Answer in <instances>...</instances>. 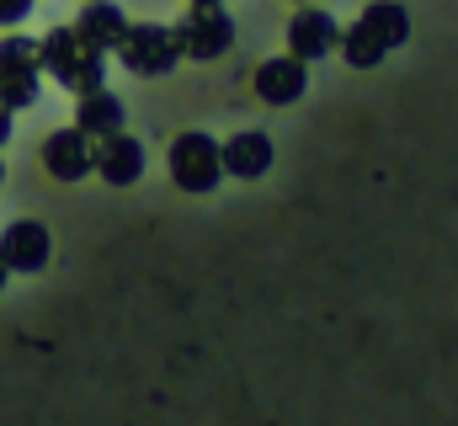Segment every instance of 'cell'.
Segmentation results:
<instances>
[{"instance_id":"1","label":"cell","mask_w":458,"mask_h":426,"mask_svg":"<svg viewBox=\"0 0 458 426\" xmlns=\"http://www.w3.org/2000/svg\"><path fill=\"white\" fill-rule=\"evenodd\" d=\"M38 59H43V70H48L64 91H75V97H91V91H102V81H107V54L91 48L75 27L48 32V38L38 43Z\"/></svg>"},{"instance_id":"2","label":"cell","mask_w":458,"mask_h":426,"mask_svg":"<svg viewBox=\"0 0 458 426\" xmlns=\"http://www.w3.org/2000/svg\"><path fill=\"white\" fill-rule=\"evenodd\" d=\"M165 166H171V182H176L182 192L208 198V192L219 187V176H225V149H219L214 133H198V128H192V133H176V139H171Z\"/></svg>"},{"instance_id":"3","label":"cell","mask_w":458,"mask_h":426,"mask_svg":"<svg viewBox=\"0 0 458 426\" xmlns=\"http://www.w3.org/2000/svg\"><path fill=\"white\" fill-rule=\"evenodd\" d=\"M117 59L128 75H144V81H160L182 64V43H176V27L165 21H133L128 38L117 43Z\"/></svg>"},{"instance_id":"4","label":"cell","mask_w":458,"mask_h":426,"mask_svg":"<svg viewBox=\"0 0 458 426\" xmlns=\"http://www.w3.org/2000/svg\"><path fill=\"white\" fill-rule=\"evenodd\" d=\"M176 43H182V59H225L234 48V16L225 5H192L182 21H176Z\"/></svg>"},{"instance_id":"5","label":"cell","mask_w":458,"mask_h":426,"mask_svg":"<svg viewBox=\"0 0 458 426\" xmlns=\"http://www.w3.org/2000/svg\"><path fill=\"white\" fill-rule=\"evenodd\" d=\"M38 43L32 38H5L0 43V106H32L38 102Z\"/></svg>"},{"instance_id":"6","label":"cell","mask_w":458,"mask_h":426,"mask_svg":"<svg viewBox=\"0 0 458 426\" xmlns=\"http://www.w3.org/2000/svg\"><path fill=\"white\" fill-rule=\"evenodd\" d=\"M342 32L346 27L331 16V11L304 5V11H293V21H288V59H299V64L331 59V54L342 48Z\"/></svg>"},{"instance_id":"7","label":"cell","mask_w":458,"mask_h":426,"mask_svg":"<svg viewBox=\"0 0 458 426\" xmlns=\"http://www.w3.org/2000/svg\"><path fill=\"white\" fill-rule=\"evenodd\" d=\"M250 91L267 106H293L310 91V70H304L299 59H288V54H283V59H261L256 75H250Z\"/></svg>"},{"instance_id":"8","label":"cell","mask_w":458,"mask_h":426,"mask_svg":"<svg viewBox=\"0 0 458 426\" xmlns=\"http://www.w3.org/2000/svg\"><path fill=\"white\" fill-rule=\"evenodd\" d=\"M43 166H48V176H59V182H81V176L97 171V144H91L81 128H59V133H48V144H43Z\"/></svg>"},{"instance_id":"9","label":"cell","mask_w":458,"mask_h":426,"mask_svg":"<svg viewBox=\"0 0 458 426\" xmlns=\"http://www.w3.org/2000/svg\"><path fill=\"white\" fill-rule=\"evenodd\" d=\"M0 261H5V272H43L48 267V229L38 218H16L0 234Z\"/></svg>"},{"instance_id":"10","label":"cell","mask_w":458,"mask_h":426,"mask_svg":"<svg viewBox=\"0 0 458 426\" xmlns=\"http://www.w3.org/2000/svg\"><path fill=\"white\" fill-rule=\"evenodd\" d=\"M97 176H102L107 187H133V182L144 176V144H139L133 133L102 139V144H97Z\"/></svg>"},{"instance_id":"11","label":"cell","mask_w":458,"mask_h":426,"mask_svg":"<svg viewBox=\"0 0 458 426\" xmlns=\"http://www.w3.org/2000/svg\"><path fill=\"white\" fill-rule=\"evenodd\" d=\"M219 149H225V176L256 182V176H267V171H272V139H267V133H256V128H245V133L225 139Z\"/></svg>"},{"instance_id":"12","label":"cell","mask_w":458,"mask_h":426,"mask_svg":"<svg viewBox=\"0 0 458 426\" xmlns=\"http://www.w3.org/2000/svg\"><path fill=\"white\" fill-rule=\"evenodd\" d=\"M123 123H128V106H123V97H113L107 86L91 91V97H81V106H75V128H81L91 144H102V139L123 133Z\"/></svg>"},{"instance_id":"13","label":"cell","mask_w":458,"mask_h":426,"mask_svg":"<svg viewBox=\"0 0 458 426\" xmlns=\"http://www.w3.org/2000/svg\"><path fill=\"white\" fill-rule=\"evenodd\" d=\"M128 16H123V5H113V0H91L86 11H81V21H75V32L91 43V48H102V54H117V43L128 38Z\"/></svg>"},{"instance_id":"14","label":"cell","mask_w":458,"mask_h":426,"mask_svg":"<svg viewBox=\"0 0 458 426\" xmlns=\"http://www.w3.org/2000/svg\"><path fill=\"white\" fill-rule=\"evenodd\" d=\"M336 54H342L352 70H378V64L389 59V43H384V38H378L362 16H357V21L342 32V48H336Z\"/></svg>"},{"instance_id":"15","label":"cell","mask_w":458,"mask_h":426,"mask_svg":"<svg viewBox=\"0 0 458 426\" xmlns=\"http://www.w3.org/2000/svg\"><path fill=\"white\" fill-rule=\"evenodd\" d=\"M362 21L389 43V54L411 43V11H405L400 0H378V5H368V11H362Z\"/></svg>"},{"instance_id":"16","label":"cell","mask_w":458,"mask_h":426,"mask_svg":"<svg viewBox=\"0 0 458 426\" xmlns=\"http://www.w3.org/2000/svg\"><path fill=\"white\" fill-rule=\"evenodd\" d=\"M27 11H32V0H0V21H5V27H11V21H21Z\"/></svg>"},{"instance_id":"17","label":"cell","mask_w":458,"mask_h":426,"mask_svg":"<svg viewBox=\"0 0 458 426\" xmlns=\"http://www.w3.org/2000/svg\"><path fill=\"white\" fill-rule=\"evenodd\" d=\"M5 139H11V112L0 106V144H5Z\"/></svg>"},{"instance_id":"18","label":"cell","mask_w":458,"mask_h":426,"mask_svg":"<svg viewBox=\"0 0 458 426\" xmlns=\"http://www.w3.org/2000/svg\"><path fill=\"white\" fill-rule=\"evenodd\" d=\"M192 5H229V0H192Z\"/></svg>"},{"instance_id":"19","label":"cell","mask_w":458,"mask_h":426,"mask_svg":"<svg viewBox=\"0 0 458 426\" xmlns=\"http://www.w3.org/2000/svg\"><path fill=\"white\" fill-rule=\"evenodd\" d=\"M5 277H11V272H5V261H0V288H5Z\"/></svg>"},{"instance_id":"20","label":"cell","mask_w":458,"mask_h":426,"mask_svg":"<svg viewBox=\"0 0 458 426\" xmlns=\"http://www.w3.org/2000/svg\"><path fill=\"white\" fill-rule=\"evenodd\" d=\"M299 5H320V0H299Z\"/></svg>"},{"instance_id":"21","label":"cell","mask_w":458,"mask_h":426,"mask_svg":"<svg viewBox=\"0 0 458 426\" xmlns=\"http://www.w3.org/2000/svg\"><path fill=\"white\" fill-rule=\"evenodd\" d=\"M0 176H5V166H0Z\"/></svg>"}]
</instances>
